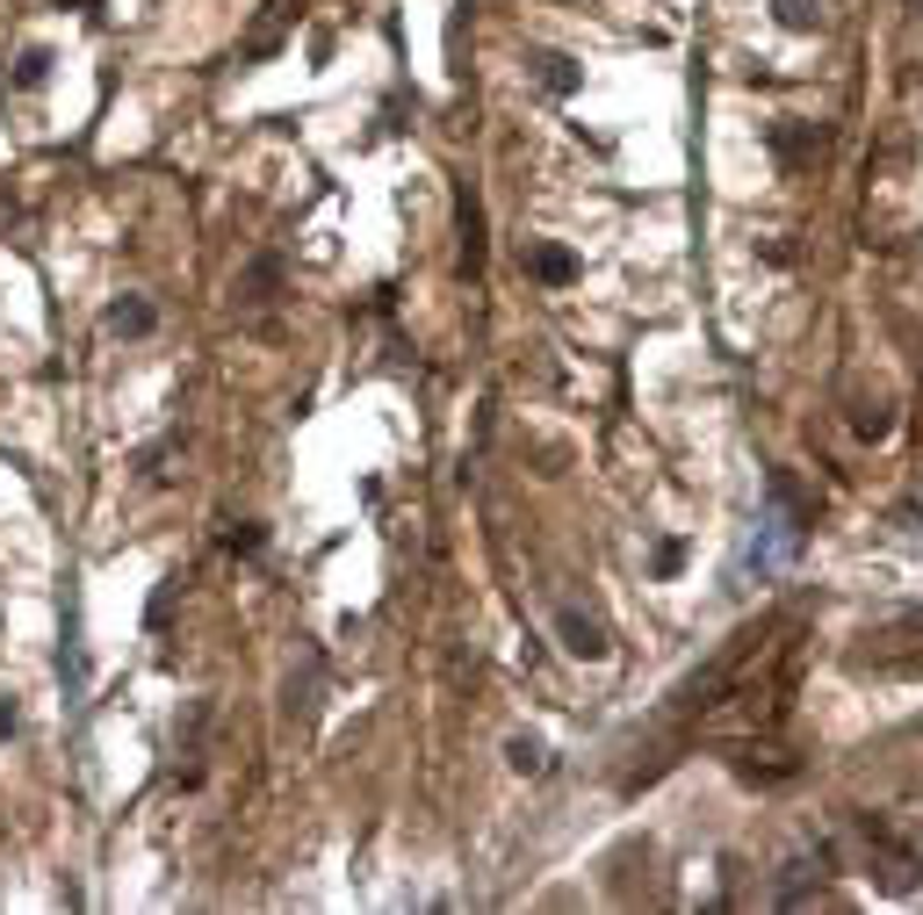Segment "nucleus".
Returning <instances> with one entry per match:
<instances>
[{"instance_id":"obj_1","label":"nucleus","mask_w":923,"mask_h":915,"mask_svg":"<svg viewBox=\"0 0 923 915\" xmlns=\"http://www.w3.org/2000/svg\"><path fill=\"white\" fill-rule=\"evenodd\" d=\"M556 635H563V649H570V657H585V663H599V657L613 649V641H607V627H599L592 613H577V605L556 621Z\"/></svg>"},{"instance_id":"obj_2","label":"nucleus","mask_w":923,"mask_h":915,"mask_svg":"<svg viewBox=\"0 0 923 915\" xmlns=\"http://www.w3.org/2000/svg\"><path fill=\"white\" fill-rule=\"evenodd\" d=\"M58 677H66V699L80 707V699H88V657H80V613L66 621V641H58Z\"/></svg>"},{"instance_id":"obj_3","label":"nucleus","mask_w":923,"mask_h":915,"mask_svg":"<svg viewBox=\"0 0 923 915\" xmlns=\"http://www.w3.org/2000/svg\"><path fill=\"white\" fill-rule=\"evenodd\" d=\"M108 332H116V339H145V332L159 325V311L152 303H145V296H116V303H108V317H102Z\"/></svg>"},{"instance_id":"obj_4","label":"nucleus","mask_w":923,"mask_h":915,"mask_svg":"<svg viewBox=\"0 0 923 915\" xmlns=\"http://www.w3.org/2000/svg\"><path fill=\"white\" fill-rule=\"evenodd\" d=\"M527 66H534V80L549 86V94H577V80H585V72H577V66H570V58H563V51H534V58H527Z\"/></svg>"},{"instance_id":"obj_5","label":"nucleus","mask_w":923,"mask_h":915,"mask_svg":"<svg viewBox=\"0 0 923 915\" xmlns=\"http://www.w3.org/2000/svg\"><path fill=\"white\" fill-rule=\"evenodd\" d=\"M527 275H534V281H570L577 259L563 253V245H534V253H527Z\"/></svg>"},{"instance_id":"obj_6","label":"nucleus","mask_w":923,"mask_h":915,"mask_svg":"<svg viewBox=\"0 0 923 915\" xmlns=\"http://www.w3.org/2000/svg\"><path fill=\"white\" fill-rule=\"evenodd\" d=\"M506 764H512L520 778H541V772H549V750H541L534 736H512V743H506Z\"/></svg>"},{"instance_id":"obj_7","label":"nucleus","mask_w":923,"mask_h":915,"mask_svg":"<svg viewBox=\"0 0 923 915\" xmlns=\"http://www.w3.org/2000/svg\"><path fill=\"white\" fill-rule=\"evenodd\" d=\"M772 15H780V30H816L822 0H772Z\"/></svg>"},{"instance_id":"obj_8","label":"nucleus","mask_w":923,"mask_h":915,"mask_svg":"<svg viewBox=\"0 0 923 915\" xmlns=\"http://www.w3.org/2000/svg\"><path fill=\"white\" fill-rule=\"evenodd\" d=\"M44 72H51V51H36V44H30V51L15 58V86H44Z\"/></svg>"},{"instance_id":"obj_9","label":"nucleus","mask_w":923,"mask_h":915,"mask_svg":"<svg viewBox=\"0 0 923 915\" xmlns=\"http://www.w3.org/2000/svg\"><path fill=\"white\" fill-rule=\"evenodd\" d=\"M649 570H657V577H679V570H685V541H657Z\"/></svg>"},{"instance_id":"obj_10","label":"nucleus","mask_w":923,"mask_h":915,"mask_svg":"<svg viewBox=\"0 0 923 915\" xmlns=\"http://www.w3.org/2000/svg\"><path fill=\"white\" fill-rule=\"evenodd\" d=\"M275 275H281L275 259H253V275H245V289H275Z\"/></svg>"},{"instance_id":"obj_11","label":"nucleus","mask_w":923,"mask_h":915,"mask_svg":"<svg viewBox=\"0 0 923 915\" xmlns=\"http://www.w3.org/2000/svg\"><path fill=\"white\" fill-rule=\"evenodd\" d=\"M0 736H15V707L8 699H0Z\"/></svg>"}]
</instances>
